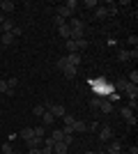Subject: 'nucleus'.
Instances as JSON below:
<instances>
[{
	"mask_svg": "<svg viewBox=\"0 0 138 154\" xmlns=\"http://www.w3.org/2000/svg\"><path fill=\"white\" fill-rule=\"evenodd\" d=\"M46 110H48V113H51L55 120H58V117H62V115L67 113V108L62 106V103H51V101L46 103Z\"/></svg>",
	"mask_w": 138,
	"mask_h": 154,
	"instance_id": "7ed1b4c3",
	"label": "nucleus"
},
{
	"mask_svg": "<svg viewBox=\"0 0 138 154\" xmlns=\"http://www.w3.org/2000/svg\"><path fill=\"white\" fill-rule=\"evenodd\" d=\"M69 28H72V39H85V23L81 19H72Z\"/></svg>",
	"mask_w": 138,
	"mask_h": 154,
	"instance_id": "f257e3e1",
	"label": "nucleus"
},
{
	"mask_svg": "<svg viewBox=\"0 0 138 154\" xmlns=\"http://www.w3.org/2000/svg\"><path fill=\"white\" fill-rule=\"evenodd\" d=\"M62 74H65L67 78H76V74H78V67H72V64H65V67H62Z\"/></svg>",
	"mask_w": 138,
	"mask_h": 154,
	"instance_id": "f8f14e48",
	"label": "nucleus"
},
{
	"mask_svg": "<svg viewBox=\"0 0 138 154\" xmlns=\"http://www.w3.org/2000/svg\"><path fill=\"white\" fill-rule=\"evenodd\" d=\"M12 35H14V37H21V35H23V30H21V28H19V26H14V30H12Z\"/></svg>",
	"mask_w": 138,
	"mask_h": 154,
	"instance_id": "c9c22d12",
	"label": "nucleus"
},
{
	"mask_svg": "<svg viewBox=\"0 0 138 154\" xmlns=\"http://www.w3.org/2000/svg\"><path fill=\"white\" fill-rule=\"evenodd\" d=\"M127 44H131V46H136V44H138V37H136V35H131V37L127 39Z\"/></svg>",
	"mask_w": 138,
	"mask_h": 154,
	"instance_id": "e433bc0d",
	"label": "nucleus"
},
{
	"mask_svg": "<svg viewBox=\"0 0 138 154\" xmlns=\"http://www.w3.org/2000/svg\"><path fill=\"white\" fill-rule=\"evenodd\" d=\"M0 99H2V94H0Z\"/></svg>",
	"mask_w": 138,
	"mask_h": 154,
	"instance_id": "de8ad7c7",
	"label": "nucleus"
},
{
	"mask_svg": "<svg viewBox=\"0 0 138 154\" xmlns=\"http://www.w3.org/2000/svg\"><path fill=\"white\" fill-rule=\"evenodd\" d=\"M127 97H129V99H138V88H136V85H131V83H129V88H127Z\"/></svg>",
	"mask_w": 138,
	"mask_h": 154,
	"instance_id": "f3484780",
	"label": "nucleus"
},
{
	"mask_svg": "<svg viewBox=\"0 0 138 154\" xmlns=\"http://www.w3.org/2000/svg\"><path fill=\"white\" fill-rule=\"evenodd\" d=\"M0 154H2V152H0Z\"/></svg>",
	"mask_w": 138,
	"mask_h": 154,
	"instance_id": "09e8293b",
	"label": "nucleus"
},
{
	"mask_svg": "<svg viewBox=\"0 0 138 154\" xmlns=\"http://www.w3.org/2000/svg\"><path fill=\"white\" fill-rule=\"evenodd\" d=\"M106 152H122V143H120V140H113L111 145H108Z\"/></svg>",
	"mask_w": 138,
	"mask_h": 154,
	"instance_id": "4be33fe9",
	"label": "nucleus"
},
{
	"mask_svg": "<svg viewBox=\"0 0 138 154\" xmlns=\"http://www.w3.org/2000/svg\"><path fill=\"white\" fill-rule=\"evenodd\" d=\"M106 16H108V9H106V7H97V9H94V19H106Z\"/></svg>",
	"mask_w": 138,
	"mask_h": 154,
	"instance_id": "aec40b11",
	"label": "nucleus"
},
{
	"mask_svg": "<svg viewBox=\"0 0 138 154\" xmlns=\"http://www.w3.org/2000/svg\"><path fill=\"white\" fill-rule=\"evenodd\" d=\"M127 88H129V81H127V78H118V81H115V90L118 92H124Z\"/></svg>",
	"mask_w": 138,
	"mask_h": 154,
	"instance_id": "2eb2a0df",
	"label": "nucleus"
},
{
	"mask_svg": "<svg viewBox=\"0 0 138 154\" xmlns=\"http://www.w3.org/2000/svg\"><path fill=\"white\" fill-rule=\"evenodd\" d=\"M14 152V147H12V143L7 140V143H2V154H12Z\"/></svg>",
	"mask_w": 138,
	"mask_h": 154,
	"instance_id": "c85d7f7f",
	"label": "nucleus"
},
{
	"mask_svg": "<svg viewBox=\"0 0 138 154\" xmlns=\"http://www.w3.org/2000/svg\"><path fill=\"white\" fill-rule=\"evenodd\" d=\"M14 39H16V37H14L12 32H2V35H0V42H2L5 46H12V44H14Z\"/></svg>",
	"mask_w": 138,
	"mask_h": 154,
	"instance_id": "ddd939ff",
	"label": "nucleus"
},
{
	"mask_svg": "<svg viewBox=\"0 0 138 154\" xmlns=\"http://www.w3.org/2000/svg\"><path fill=\"white\" fill-rule=\"evenodd\" d=\"M0 127H2V113H0Z\"/></svg>",
	"mask_w": 138,
	"mask_h": 154,
	"instance_id": "a19ab883",
	"label": "nucleus"
},
{
	"mask_svg": "<svg viewBox=\"0 0 138 154\" xmlns=\"http://www.w3.org/2000/svg\"><path fill=\"white\" fill-rule=\"evenodd\" d=\"M67 152H69V145H67V143H62V140L53 143V154H67Z\"/></svg>",
	"mask_w": 138,
	"mask_h": 154,
	"instance_id": "423d86ee",
	"label": "nucleus"
},
{
	"mask_svg": "<svg viewBox=\"0 0 138 154\" xmlns=\"http://www.w3.org/2000/svg\"><path fill=\"white\" fill-rule=\"evenodd\" d=\"M53 122H55V117H53L51 113H48V110H46L44 115H41V124H44V127H51Z\"/></svg>",
	"mask_w": 138,
	"mask_h": 154,
	"instance_id": "dca6fc26",
	"label": "nucleus"
},
{
	"mask_svg": "<svg viewBox=\"0 0 138 154\" xmlns=\"http://www.w3.org/2000/svg\"><path fill=\"white\" fill-rule=\"evenodd\" d=\"M14 26H16V23H14L12 19H5V23H2L0 28H2V32H12V30H14Z\"/></svg>",
	"mask_w": 138,
	"mask_h": 154,
	"instance_id": "6ab92c4d",
	"label": "nucleus"
},
{
	"mask_svg": "<svg viewBox=\"0 0 138 154\" xmlns=\"http://www.w3.org/2000/svg\"><path fill=\"white\" fill-rule=\"evenodd\" d=\"M97 154H108V152H97Z\"/></svg>",
	"mask_w": 138,
	"mask_h": 154,
	"instance_id": "c03bdc74",
	"label": "nucleus"
},
{
	"mask_svg": "<svg viewBox=\"0 0 138 154\" xmlns=\"http://www.w3.org/2000/svg\"><path fill=\"white\" fill-rule=\"evenodd\" d=\"M127 81H129V83H131V85H138V71L133 69L131 74H129V78H127Z\"/></svg>",
	"mask_w": 138,
	"mask_h": 154,
	"instance_id": "cd10ccee",
	"label": "nucleus"
},
{
	"mask_svg": "<svg viewBox=\"0 0 138 154\" xmlns=\"http://www.w3.org/2000/svg\"><path fill=\"white\" fill-rule=\"evenodd\" d=\"M58 32H60V37L72 39V28H69V26H62V28H58Z\"/></svg>",
	"mask_w": 138,
	"mask_h": 154,
	"instance_id": "a211bd4d",
	"label": "nucleus"
},
{
	"mask_svg": "<svg viewBox=\"0 0 138 154\" xmlns=\"http://www.w3.org/2000/svg\"><path fill=\"white\" fill-rule=\"evenodd\" d=\"M62 136H65V134H62V129H55V131H53L48 138H51L53 143H58V140H62Z\"/></svg>",
	"mask_w": 138,
	"mask_h": 154,
	"instance_id": "b1692460",
	"label": "nucleus"
},
{
	"mask_svg": "<svg viewBox=\"0 0 138 154\" xmlns=\"http://www.w3.org/2000/svg\"><path fill=\"white\" fill-rule=\"evenodd\" d=\"M16 9V5H14L12 0H0V12L2 14H9V12H14Z\"/></svg>",
	"mask_w": 138,
	"mask_h": 154,
	"instance_id": "0eeeda50",
	"label": "nucleus"
},
{
	"mask_svg": "<svg viewBox=\"0 0 138 154\" xmlns=\"http://www.w3.org/2000/svg\"><path fill=\"white\" fill-rule=\"evenodd\" d=\"M99 101H101L99 97H94V99H90V108H99Z\"/></svg>",
	"mask_w": 138,
	"mask_h": 154,
	"instance_id": "72a5a7b5",
	"label": "nucleus"
},
{
	"mask_svg": "<svg viewBox=\"0 0 138 154\" xmlns=\"http://www.w3.org/2000/svg\"><path fill=\"white\" fill-rule=\"evenodd\" d=\"M87 48V39H67V51L69 53H81Z\"/></svg>",
	"mask_w": 138,
	"mask_h": 154,
	"instance_id": "f03ea898",
	"label": "nucleus"
},
{
	"mask_svg": "<svg viewBox=\"0 0 138 154\" xmlns=\"http://www.w3.org/2000/svg\"><path fill=\"white\" fill-rule=\"evenodd\" d=\"M72 129H74V134H85V131H87V122H83V120H76V122L72 124Z\"/></svg>",
	"mask_w": 138,
	"mask_h": 154,
	"instance_id": "9b49d317",
	"label": "nucleus"
},
{
	"mask_svg": "<svg viewBox=\"0 0 138 154\" xmlns=\"http://www.w3.org/2000/svg\"><path fill=\"white\" fill-rule=\"evenodd\" d=\"M55 64H58V69L62 71V67H65V64H67V60H65V58H60V60H58V62H55Z\"/></svg>",
	"mask_w": 138,
	"mask_h": 154,
	"instance_id": "58836bf2",
	"label": "nucleus"
},
{
	"mask_svg": "<svg viewBox=\"0 0 138 154\" xmlns=\"http://www.w3.org/2000/svg\"><path fill=\"white\" fill-rule=\"evenodd\" d=\"M67 64H72V67H78L81 64V53H67Z\"/></svg>",
	"mask_w": 138,
	"mask_h": 154,
	"instance_id": "9d476101",
	"label": "nucleus"
},
{
	"mask_svg": "<svg viewBox=\"0 0 138 154\" xmlns=\"http://www.w3.org/2000/svg\"><path fill=\"white\" fill-rule=\"evenodd\" d=\"M120 115L124 117V122L129 124V127H133V124H136V117H133V110L129 108V106H122V108H120Z\"/></svg>",
	"mask_w": 138,
	"mask_h": 154,
	"instance_id": "20e7f679",
	"label": "nucleus"
},
{
	"mask_svg": "<svg viewBox=\"0 0 138 154\" xmlns=\"http://www.w3.org/2000/svg\"><path fill=\"white\" fill-rule=\"evenodd\" d=\"M138 58V46H133L131 51H129V60H136Z\"/></svg>",
	"mask_w": 138,
	"mask_h": 154,
	"instance_id": "473e14b6",
	"label": "nucleus"
},
{
	"mask_svg": "<svg viewBox=\"0 0 138 154\" xmlns=\"http://www.w3.org/2000/svg\"><path fill=\"white\" fill-rule=\"evenodd\" d=\"M118 60L120 62H127V60H129V51H127V48H120L118 51Z\"/></svg>",
	"mask_w": 138,
	"mask_h": 154,
	"instance_id": "a878e982",
	"label": "nucleus"
},
{
	"mask_svg": "<svg viewBox=\"0 0 138 154\" xmlns=\"http://www.w3.org/2000/svg\"><path fill=\"white\" fill-rule=\"evenodd\" d=\"M111 138H113V127L106 124V127L99 129V140H111Z\"/></svg>",
	"mask_w": 138,
	"mask_h": 154,
	"instance_id": "39448f33",
	"label": "nucleus"
},
{
	"mask_svg": "<svg viewBox=\"0 0 138 154\" xmlns=\"http://www.w3.org/2000/svg\"><path fill=\"white\" fill-rule=\"evenodd\" d=\"M41 140H44V138H37V136H32L30 140H26V143H28V149H37V147H41Z\"/></svg>",
	"mask_w": 138,
	"mask_h": 154,
	"instance_id": "4468645a",
	"label": "nucleus"
},
{
	"mask_svg": "<svg viewBox=\"0 0 138 154\" xmlns=\"http://www.w3.org/2000/svg\"><path fill=\"white\" fill-rule=\"evenodd\" d=\"M7 85H9L12 90H16V85H19V78H7Z\"/></svg>",
	"mask_w": 138,
	"mask_h": 154,
	"instance_id": "7c9ffc66",
	"label": "nucleus"
},
{
	"mask_svg": "<svg viewBox=\"0 0 138 154\" xmlns=\"http://www.w3.org/2000/svg\"><path fill=\"white\" fill-rule=\"evenodd\" d=\"M65 7H67V9H72V12H76L78 2H76V0H67V2H65Z\"/></svg>",
	"mask_w": 138,
	"mask_h": 154,
	"instance_id": "c756f323",
	"label": "nucleus"
},
{
	"mask_svg": "<svg viewBox=\"0 0 138 154\" xmlns=\"http://www.w3.org/2000/svg\"><path fill=\"white\" fill-rule=\"evenodd\" d=\"M28 154H41V149H39V147H37V149H30Z\"/></svg>",
	"mask_w": 138,
	"mask_h": 154,
	"instance_id": "ea45409f",
	"label": "nucleus"
},
{
	"mask_svg": "<svg viewBox=\"0 0 138 154\" xmlns=\"http://www.w3.org/2000/svg\"><path fill=\"white\" fill-rule=\"evenodd\" d=\"M83 5H85V7H90V9H97V0H85V2H83Z\"/></svg>",
	"mask_w": 138,
	"mask_h": 154,
	"instance_id": "2f4dec72",
	"label": "nucleus"
},
{
	"mask_svg": "<svg viewBox=\"0 0 138 154\" xmlns=\"http://www.w3.org/2000/svg\"><path fill=\"white\" fill-rule=\"evenodd\" d=\"M85 154H97V152H85Z\"/></svg>",
	"mask_w": 138,
	"mask_h": 154,
	"instance_id": "37998d69",
	"label": "nucleus"
},
{
	"mask_svg": "<svg viewBox=\"0 0 138 154\" xmlns=\"http://www.w3.org/2000/svg\"><path fill=\"white\" fill-rule=\"evenodd\" d=\"M0 35H2V28H0Z\"/></svg>",
	"mask_w": 138,
	"mask_h": 154,
	"instance_id": "49530a36",
	"label": "nucleus"
},
{
	"mask_svg": "<svg viewBox=\"0 0 138 154\" xmlns=\"http://www.w3.org/2000/svg\"><path fill=\"white\" fill-rule=\"evenodd\" d=\"M32 131H35V136H37V138H46V127H44V124H39V127H35Z\"/></svg>",
	"mask_w": 138,
	"mask_h": 154,
	"instance_id": "5701e85b",
	"label": "nucleus"
},
{
	"mask_svg": "<svg viewBox=\"0 0 138 154\" xmlns=\"http://www.w3.org/2000/svg\"><path fill=\"white\" fill-rule=\"evenodd\" d=\"M55 16H60V19H65V21H67V19H74V12H72V9H67L65 5H60Z\"/></svg>",
	"mask_w": 138,
	"mask_h": 154,
	"instance_id": "6e6552de",
	"label": "nucleus"
},
{
	"mask_svg": "<svg viewBox=\"0 0 138 154\" xmlns=\"http://www.w3.org/2000/svg\"><path fill=\"white\" fill-rule=\"evenodd\" d=\"M108 154H122V152H108Z\"/></svg>",
	"mask_w": 138,
	"mask_h": 154,
	"instance_id": "79ce46f5",
	"label": "nucleus"
},
{
	"mask_svg": "<svg viewBox=\"0 0 138 154\" xmlns=\"http://www.w3.org/2000/svg\"><path fill=\"white\" fill-rule=\"evenodd\" d=\"M12 154H23V152H12Z\"/></svg>",
	"mask_w": 138,
	"mask_h": 154,
	"instance_id": "a18cd8bd",
	"label": "nucleus"
},
{
	"mask_svg": "<svg viewBox=\"0 0 138 154\" xmlns=\"http://www.w3.org/2000/svg\"><path fill=\"white\" fill-rule=\"evenodd\" d=\"M99 110H101L104 115L113 113V101H108V99H101V101H99Z\"/></svg>",
	"mask_w": 138,
	"mask_h": 154,
	"instance_id": "1a4fd4ad",
	"label": "nucleus"
},
{
	"mask_svg": "<svg viewBox=\"0 0 138 154\" xmlns=\"http://www.w3.org/2000/svg\"><path fill=\"white\" fill-rule=\"evenodd\" d=\"M55 26L62 28V26H67V21H65V19H60V16H55Z\"/></svg>",
	"mask_w": 138,
	"mask_h": 154,
	"instance_id": "f704fd0d",
	"label": "nucleus"
},
{
	"mask_svg": "<svg viewBox=\"0 0 138 154\" xmlns=\"http://www.w3.org/2000/svg\"><path fill=\"white\" fill-rule=\"evenodd\" d=\"M62 143H67V145H72V143H74V136H62Z\"/></svg>",
	"mask_w": 138,
	"mask_h": 154,
	"instance_id": "4c0bfd02",
	"label": "nucleus"
},
{
	"mask_svg": "<svg viewBox=\"0 0 138 154\" xmlns=\"http://www.w3.org/2000/svg\"><path fill=\"white\" fill-rule=\"evenodd\" d=\"M32 113H35L37 117H41V115L46 113V103H39V106H35V108H32Z\"/></svg>",
	"mask_w": 138,
	"mask_h": 154,
	"instance_id": "bb28decb",
	"label": "nucleus"
},
{
	"mask_svg": "<svg viewBox=\"0 0 138 154\" xmlns=\"http://www.w3.org/2000/svg\"><path fill=\"white\" fill-rule=\"evenodd\" d=\"M62 122H65V127H72V124L76 122V117L69 115V113H65V115H62Z\"/></svg>",
	"mask_w": 138,
	"mask_h": 154,
	"instance_id": "393cba45",
	"label": "nucleus"
},
{
	"mask_svg": "<svg viewBox=\"0 0 138 154\" xmlns=\"http://www.w3.org/2000/svg\"><path fill=\"white\" fill-rule=\"evenodd\" d=\"M21 138H23V140H30V138H32V136H35V131H32V129H30V127H26V129H23V131H21Z\"/></svg>",
	"mask_w": 138,
	"mask_h": 154,
	"instance_id": "412c9836",
	"label": "nucleus"
}]
</instances>
